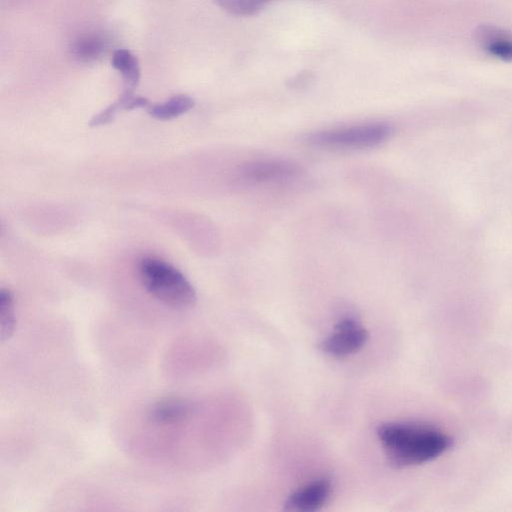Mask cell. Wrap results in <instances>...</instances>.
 I'll list each match as a JSON object with an SVG mask.
<instances>
[{
    "instance_id": "obj_4",
    "label": "cell",
    "mask_w": 512,
    "mask_h": 512,
    "mask_svg": "<svg viewBox=\"0 0 512 512\" xmlns=\"http://www.w3.org/2000/svg\"><path fill=\"white\" fill-rule=\"evenodd\" d=\"M301 167L282 159H261L243 163L238 168L241 181L252 184L283 183L297 178Z\"/></svg>"
},
{
    "instance_id": "obj_1",
    "label": "cell",
    "mask_w": 512,
    "mask_h": 512,
    "mask_svg": "<svg viewBox=\"0 0 512 512\" xmlns=\"http://www.w3.org/2000/svg\"><path fill=\"white\" fill-rule=\"evenodd\" d=\"M377 435L388 460L398 467L429 462L452 445L446 433L423 423H385L378 427Z\"/></svg>"
},
{
    "instance_id": "obj_10",
    "label": "cell",
    "mask_w": 512,
    "mask_h": 512,
    "mask_svg": "<svg viewBox=\"0 0 512 512\" xmlns=\"http://www.w3.org/2000/svg\"><path fill=\"white\" fill-rule=\"evenodd\" d=\"M106 47L105 40L98 34H82L71 43L72 55L80 61L91 62L98 59Z\"/></svg>"
},
{
    "instance_id": "obj_3",
    "label": "cell",
    "mask_w": 512,
    "mask_h": 512,
    "mask_svg": "<svg viewBox=\"0 0 512 512\" xmlns=\"http://www.w3.org/2000/svg\"><path fill=\"white\" fill-rule=\"evenodd\" d=\"M392 132L393 128L387 123L370 122L314 132L307 137V142L321 148L363 149L385 142Z\"/></svg>"
},
{
    "instance_id": "obj_13",
    "label": "cell",
    "mask_w": 512,
    "mask_h": 512,
    "mask_svg": "<svg viewBox=\"0 0 512 512\" xmlns=\"http://www.w3.org/2000/svg\"><path fill=\"white\" fill-rule=\"evenodd\" d=\"M276 0H214L227 13L235 16H252Z\"/></svg>"
},
{
    "instance_id": "obj_12",
    "label": "cell",
    "mask_w": 512,
    "mask_h": 512,
    "mask_svg": "<svg viewBox=\"0 0 512 512\" xmlns=\"http://www.w3.org/2000/svg\"><path fill=\"white\" fill-rule=\"evenodd\" d=\"M16 327L15 301L13 293L6 288L0 291V340H9Z\"/></svg>"
},
{
    "instance_id": "obj_7",
    "label": "cell",
    "mask_w": 512,
    "mask_h": 512,
    "mask_svg": "<svg viewBox=\"0 0 512 512\" xmlns=\"http://www.w3.org/2000/svg\"><path fill=\"white\" fill-rule=\"evenodd\" d=\"M193 403L182 397H166L152 405L149 420L156 425H174L188 419L194 411Z\"/></svg>"
},
{
    "instance_id": "obj_9",
    "label": "cell",
    "mask_w": 512,
    "mask_h": 512,
    "mask_svg": "<svg viewBox=\"0 0 512 512\" xmlns=\"http://www.w3.org/2000/svg\"><path fill=\"white\" fill-rule=\"evenodd\" d=\"M194 100L186 94L175 95L165 102L148 107V113L158 120H171L187 113L194 107Z\"/></svg>"
},
{
    "instance_id": "obj_6",
    "label": "cell",
    "mask_w": 512,
    "mask_h": 512,
    "mask_svg": "<svg viewBox=\"0 0 512 512\" xmlns=\"http://www.w3.org/2000/svg\"><path fill=\"white\" fill-rule=\"evenodd\" d=\"M331 491L329 479H315L294 491L285 501L284 509L296 512L317 511L327 502Z\"/></svg>"
},
{
    "instance_id": "obj_2",
    "label": "cell",
    "mask_w": 512,
    "mask_h": 512,
    "mask_svg": "<svg viewBox=\"0 0 512 512\" xmlns=\"http://www.w3.org/2000/svg\"><path fill=\"white\" fill-rule=\"evenodd\" d=\"M138 271L144 288L163 304L176 309H187L195 304L194 287L170 263L156 257H144Z\"/></svg>"
},
{
    "instance_id": "obj_8",
    "label": "cell",
    "mask_w": 512,
    "mask_h": 512,
    "mask_svg": "<svg viewBox=\"0 0 512 512\" xmlns=\"http://www.w3.org/2000/svg\"><path fill=\"white\" fill-rule=\"evenodd\" d=\"M477 40L489 55L502 61H512V34L493 26H482Z\"/></svg>"
},
{
    "instance_id": "obj_11",
    "label": "cell",
    "mask_w": 512,
    "mask_h": 512,
    "mask_svg": "<svg viewBox=\"0 0 512 512\" xmlns=\"http://www.w3.org/2000/svg\"><path fill=\"white\" fill-rule=\"evenodd\" d=\"M111 62L122 74L127 88L133 90L140 79V67L136 56L127 49H118L113 53Z\"/></svg>"
},
{
    "instance_id": "obj_5",
    "label": "cell",
    "mask_w": 512,
    "mask_h": 512,
    "mask_svg": "<svg viewBox=\"0 0 512 512\" xmlns=\"http://www.w3.org/2000/svg\"><path fill=\"white\" fill-rule=\"evenodd\" d=\"M367 339V330L357 320L345 318L322 341L321 349L330 356L342 358L360 350Z\"/></svg>"
}]
</instances>
